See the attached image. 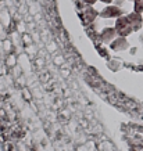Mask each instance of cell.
I'll return each mask as SVG.
<instances>
[{"label": "cell", "mask_w": 143, "mask_h": 151, "mask_svg": "<svg viewBox=\"0 0 143 151\" xmlns=\"http://www.w3.org/2000/svg\"><path fill=\"white\" fill-rule=\"evenodd\" d=\"M83 1H85L86 4H95V3H96L97 0H83Z\"/></svg>", "instance_id": "9"}, {"label": "cell", "mask_w": 143, "mask_h": 151, "mask_svg": "<svg viewBox=\"0 0 143 151\" xmlns=\"http://www.w3.org/2000/svg\"><path fill=\"white\" fill-rule=\"evenodd\" d=\"M129 1H135V0H129Z\"/></svg>", "instance_id": "11"}, {"label": "cell", "mask_w": 143, "mask_h": 151, "mask_svg": "<svg viewBox=\"0 0 143 151\" xmlns=\"http://www.w3.org/2000/svg\"><path fill=\"white\" fill-rule=\"evenodd\" d=\"M134 10L136 13H143V0H135Z\"/></svg>", "instance_id": "7"}, {"label": "cell", "mask_w": 143, "mask_h": 151, "mask_svg": "<svg viewBox=\"0 0 143 151\" xmlns=\"http://www.w3.org/2000/svg\"><path fill=\"white\" fill-rule=\"evenodd\" d=\"M85 15L88 17V21H93V19L97 17V11L95 9H92V7H86V10H85Z\"/></svg>", "instance_id": "6"}, {"label": "cell", "mask_w": 143, "mask_h": 151, "mask_svg": "<svg viewBox=\"0 0 143 151\" xmlns=\"http://www.w3.org/2000/svg\"><path fill=\"white\" fill-rule=\"evenodd\" d=\"M117 29L116 28H104L102 32V40L106 42V43H110V42H113V39H116L117 36Z\"/></svg>", "instance_id": "3"}, {"label": "cell", "mask_w": 143, "mask_h": 151, "mask_svg": "<svg viewBox=\"0 0 143 151\" xmlns=\"http://www.w3.org/2000/svg\"><path fill=\"white\" fill-rule=\"evenodd\" d=\"M116 29H117V32L120 33L121 36H126V35H129V33L134 31L129 17H128V15H121V17H118L117 21H116Z\"/></svg>", "instance_id": "1"}, {"label": "cell", "mask_w": 143, "mask_h": 151, "mask_svg": "<svg viewBox=\"0 0 143 151\" xmlns=\"http://www.w3.org/2000/svg\"><path fill=\"white\" fill-rule=\"evenodd\" d=\"M100 1H103V3H107V4H108V3H111L113 0H100Z\"/></svg>", "instance_id": "10"}, {"label": "cell", "mask_w": 143, "mask_h": 151, "mask_svg": "<svg viewBox=\"0 0 143 151\" xmlns=\"http://www.w3.org/2000/svg\"><path fill=\"white\" fill-rule=\"evenodd\" d=\"M111 47L114 50H124L128 47V42L125 40L124 36H120V37H116L114 42H111Z\"/></svg>", "instance_id": "5"}, {"label": "cell", "mask_w": 143, "mask_h": 151, "mask_svg": "<svg viewBox=\"0 0 143 151\" xmlns=\"http://www.w3.org/2000/svg\"><path fill=\"white\" fill-rule=\"evenodd\" d=\"M128 17H129V19H131V24H132V28H134V31H138V29H140V27H142V24H143L142 14H140V13H136V11H134V13L129 14Z\"/></svg>", "instance_id": "4"}, {"label": "cell", "mask_w": 143, "mask_h": 151, "mask_svg": "<svg viewBox=\"0 0 143 151\" xmlns=\"http://www.w3.org/2000/svg\"><path fill=\"white\" fill-rule=\"evenodd\" d=\"M103 18H118L122 15V10H121L120 6H107L106 9L100 13Z\"/></svg>", "instance_id": "2"}, {"label": "cell", "mask_w": 143, "mask_h": 151, "mask_svg": "<svg viewBox=\"0 0 143 151\" xmlns=\"http://www.w3.org/2000/svg\"><path fill=\"white\" fill-rule=\"evenodd\" d=\"M124 1H125V0H114V4H116V6H120V7H121V6L124 4Z\"/></svg>", "instance_id": "8"}]
</instances>
